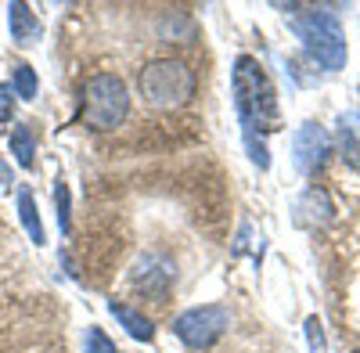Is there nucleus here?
<instances>
[{
	"label": "nucleus",
	"mask_w": 360,
	"mask_h": 353,
	"mask_svg": "<svg viewBox=\"0 0 360 353\" xmlns=\"http://www.w3.org/2000/svg\"><path fill=\"white\" fill-rule=\"evenodd\" d=\"M130 112V94L127 83L112 76V72H98L90 76L83 86V123L90 130H115L127 120Z\"/></svg>",
	"instance_id": "obj_4"
},
{
	"label": "nucleus",
	"mask_w": 360,
	"mask_h": 353,
	"mask_svg": "<svg viewBox=\"0 0 360 353\" xmlns=\"http://www.w3.org/2000/svg\"><path fill=\"white\" fill-rule=\"evenodd\" d=\"M234 108L245 127V141H256V134H266V130H278L274 86H270L263 65L249 54H242L234 62Z\"/></svg>",
	"instance_id": "obj_1"
},
{
	"label": "nucleus",
	"mask_w": 360,
	"mask_h": 353,
	"mask_svg": "<svg viewBox=\"0 0 360 353\" xmlns=\"http://www.w3.org/2000/svg\"><path fill=\"white\" fill-rule=\"evenodd\" d=\"M141 98L152 105V108H180L195 98V72L176 62V58H159V62L144 65L141 69Z\"/></svg>",
	"instance_id": "obj_3"
},
{
	"label": "nucleus",
	"mask_w": 360,
	"mask_h": 353,
	"mask_svg": "<svg viewBox=\"0 0 360 353\" xmlns=\"http://www.w3.org/2000/svg\"><path fill=\"white\" fill-rule=\"evenodd\" d=\"M353 353H360V349H353Z\"/></svg>",
	"instance_id": "obj_18"
},
{
	"label": "nucleus",
	"mask_w": 360,
	"mask_h": 353,
	"mask_svg": "<svg viewBox=\"0 0 360 353\" xmlns=\"http://www.w3.org/2000/svg\"><path fill=\"white\" fill-rule=\"evenodd\" d=\"M54 210H58V227L69 231V188L54 184Z\"/></svg>",
	"instance_id": "obj_15"
},
{
	"label": "nucleus",
	"mask_w": 360,
	"mask_h": 353,
	"mask_svg": "<svg viewBox=\"0 0 360 353\" xmlns=\"http://www.w3.org/2000/svg\"><path fill=\"white\" fill-rule=\"evenodd\" d=\"M15 115V98H11V86L0 83V123H8Z\"/></svg>",
	"instance_id": "obj_16"
},
{
	"label": "nucleus",
	"mask_w": 360,
	"mask_h": 353,
	"mask_svg": "<svg viewBox=\"0 0 360 353\" xmlns=\"http://www.w3.org/2000/svg\"><path fill=\"white\" fill-rule=\"evenodd\" d=\"M86 353H119V349L101 328H86Z\"/></svg>",
	"instance_id": "obj_13"
},
{
	"label": "nucleus",
	"mask_w": 360,
	"mask_h": 353,
	"mask_svg": "<svg viewBox=\"0 0 360 353\" xmlns=\"http://www.w3.org/2000/svg\"><path fill=\"white\" fill-rule=\"evenodd\" d=\"M119 321H123V328L134 335V339H141V342H148V339H152L155 335V328H152V321H148V317H141L137 310H130V307H123V303H112L108 307Z\"/></svg>",
	"instance_id": "obj_9"
},
{
	"label": "nucleus",
	"mask_w": 360,
	"mask_h": 353,
	"mask_svg": "<svg viewBox=\"0 0 360 353\" xmlns=\"http://www.w3.org/2000/svg\"><path fill=\"white\" fill-rule=\"evenodd\" d=\"M231 328V310L227 307H195V310H184L176 321H173V332L176 339L191 346V349H209L224 332Z\"/></svg>",
	"instance_id": "obj_5"
},
{
	"label": "nucleus",
	"mask_w": 360,
	"mask_h": 353,
	"mask_svg": "<svg viewBox=\"0 0 360 353\" xmlns=\"http://www.w3.org/2000/svg\"><path fill=\"white\" fill-rule=\"evenodd\" d=\"M339 144H342V159L360 169V141H356V130H353L346 120L339 123Z\"/></svg>",
	"instance_id": "obj_11"
},
{
	"label": "nucleus",
	"mask_w": 360,
	"mask_h": 353,
	"mask_svg": "<svg viewBox=\"0 0 360 353\" xmlns=\"http://www.w3.org/2000/svg\"><path fill=\"white\" fill-rule=\"evenodd\" d=\"M307 342H310V353H328V342H324V325L317 317H307Z\"/></svg>",
	"instance_id": "obj_14"
},
{
	"label": "nucleus",
	"mask_w": 360,
	"mask_h": 353,
	"mask_svg": "<svg viewBox=\"0 0 360 353\" xmlns=\"http://www.w3.org/2000/svg\"><path fill=\"white\" fill-rule=\"evenodd\" d=\"M292 155H295L299 173H317L324 166V159L332 155V137H328L324 127H317V123H303L292 137Z\"/></svg>",
	"instance_id": "obj_6"
},
{
	"label": "nucleus",
	"mask_w": 360,
	"mask_h": 353,
	"mask_svg": "<svg viewBox=\"0 0 360 353\" xmlns=\"http://www.w3.org/2000/svg\"><path fill=\"white\" fill-rule=\"evenodd\" d=\"M15 91H18V98H37L40 79H37V72L29 65H15Z\"/></svg>",
	"instance_id": "obj_12"
},
{
	"label": "nucleus",
	"mask_w": 360,
	"mask_h": 353,
	"mask_svg": "<svg viewBox=\"0 0 360 353\" xmlns=\"http://www.w3.org/2000/svg\"><path fill=\"white\" fill-rule=\"evenodd\" d=\"M18 213H22V224L29 231V238H33V245H44V224H40V210H37V198L29 188L18 191Z\"/></svg>",
	"instance_id": "obj_8"
},
{
	"label": "nucleus",
	"mask_w": 360,
	"mask_h": 353,
	"mask_svg": "<svg viewBox=\"0 0 360 353\" xmlns=\"http://www.w3.org/2000/svg\"><path fill=\"white\" fill-rule=\"evenodd\" d=\"M11 152H15V159L29 169L37 162V141H33V134H29L25 127H18L15 134H11Z\"/></svg>",
	"instance_id": "obj_10"
},
{
	"label": "nucleus",
	"mask_w": 360,
	"mask_h": 353,
	"mask_svg": "<svg viewBox=\"0 0 360 353\" xmlns=\"http://www.w3.org/2000/svg\"><path fill=\"white\" fill-rule=\"evenodd\" d=\"M8 18H11V37H15V44H37L40 37H44V25H40V18L29 11L25 4H11L8 8Z\"/></svg>",
	"instance_id": "obj_7"
},
{
	"label": "nucleus",
	"mask_w": 360,
	"mask_h": 353,
	"mask_svg": "<svg viewBox=\"0 0 360 353\" xmlns=\"http://www.w3.org/2000/svg\"><path fill=\"white\" fill-rule=\"evenodd\" d=\"M11 184H15V173H11V166L4 159H0V195L11 191Z\"/></svg>",
	"instance_id": "obj_17"
},
{
	"label": "nucleus",
	"mask_w": 360,
	"mask_h": 353,
	"mask_svg": "<svg viewBox=\"0 0 360 353\" xmlns=\"http://www.w3.org/2000/svg\"><path fill=\"white\" fill-rule=\"evenodd\" d=\"M292 29L295 37L303 40V47L310 51V58L328 69V72H339L349 58V47H346V37H342V25L332 11L324 8H303L295 18H292Z\"/></svg>",
	"instance_id": "obj_2"
}]
</instances>
